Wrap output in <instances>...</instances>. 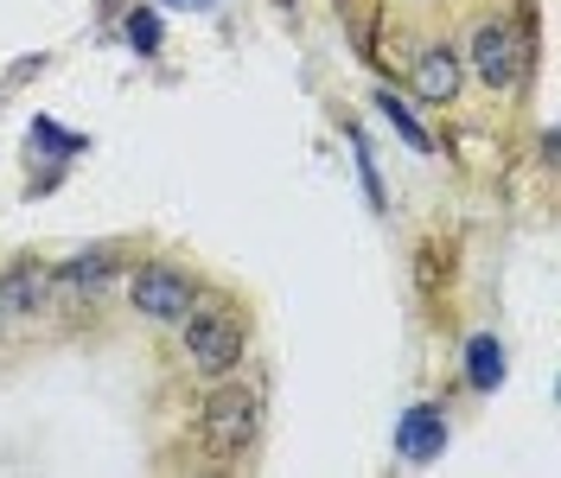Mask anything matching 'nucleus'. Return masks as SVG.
<instances>
[{
	"label": "nucleus",
	"mask_w": 561,
	"mask_h": 478,
	"mask_svg": "<svg viewBox=\"0 0 561 478\" xmlns=\"http://www.w3.org/2000/svg\"><path fill=\"white\" fill-rule=\"evenodd\" d=\"M357 172H364V192H370V205L383 210V179H377V160H370V147L357 140Z\"/></svg>",
	"instance_id": "12"
},
{
	"label": "nucleus",
	"mask_w": 561,
	"mask_h": 478,
	"mask_svg": "<svg viewBox=\"0 0 561 478\" xmlns=\"http://www.w3.org/2000/svg\"><path fill=\"white\" fill-rule=\"evenodd\" d=\"M128 300H135V312H147V319H185V307H192L198 294H192V281L179 269L147 262V269H135V281H128Z\"/></svg>",
	"instance_id": "4"
},
{
	"label": "nucleus",
	"mask_w": 561,
	"mask_h": 478,
	"mask_svg": "<svg viewBox=\"0 0 561 478\" xmlns=\"http://www.w3.org/2000/svg\"><path fill=\"white\" fill-rule=\"evenodd\" d=\"M185 357L205 376H230L243 357V319L224 300H192L185 307Z\"/></svg>",
	"instance_id": "2"
},
{
	"label": "nucleus",
	"mask_w": 561,
	"mask_h": 478,
	"mask_svg": "<svg viewBox=\"0 0 561 478\" xmlns=\"http://www.w3.org/2000/svg\"><path fill=\"white\" fill-rule=\"evenodd\" d=\"M198 441H205V453H217V459L249 453V446L262 441V396H255L249 383H217L205 396V409H198Z\"/></svg>",
	"instance_id": "1"
},
{
	"label": "nucleus",
	"mask_w": 561,
	"mask_h": 478,
	"mask_svg": "<svg viewBox=\"0 0 561 478\" xmlns=\"http://www.w3.org/2000/svg\"><path fill=\"white\" fill-rule=\"evenodd\" d=\"M377 109H383V122H396V135L409 140V147H421V153L434 147V140H427V128H421V122H415V115H409V109H402V103H396L389 90H377Z\"/></svg>",
	"instance_id": "10"
},
{
	"label": "nucleus",
	"mask_w": 561,
	"mask_h": 478,
	"mask_svg": "<svg viewBox=\"0 0 561 478\" xmlns=\"http://www.w3.org/2000/svg\"><path fill=\"white\" fill-rule=\"evenodd\" d=\"M45 287H51V274H45V269H13L0 294H7V307H38V300H45Z\"/></svg>",
	"instance_id": "9"
},
{
	"label": "nucleus",
	"mask_w": 561,
	"mask_h": 478,
	"mask_svg": "<svg viewBox=\"0 0 561 478\" xmlns=\"http://www.w3.org/2000/svg\"><path fill=\"white\" fill-rule=\"evenodd\" d=\"M160 7H179V13H205V7H217V0H160Z\"/></svg>",
	"instance_id": "13"
},
{
	"label": "nucleus",
	"mask_w": 561,
	"mask_h": 478,
	"mask_svg": "<svg viewBox=\"0 0 561 478\" xmlns=\"http://www.w3.org/2000/svg\"><path fill=\"white\" fill-rule=\"evenodd\" d=\"M472 70L485 77V90H517L529 77V38L511 26H479L472 33Z\"/></svg>",
	"instance_id": "3"
},
{
	"label": "nucleus",
	"mask_w": 561,
	"mask_h": 478,
	"mask_svg": "<svg viewBox=\"0 0 561 478\" xmlns=\"http://www.w3.org/2000/svg\"><path fill=\"white\" fill-rule=\"evenodd\" d=\"M396 446H402V459L409 466H427V459H440V446H447V421L434 402H421V409L402 414V428H396Z\"/></svg>",
	"instance_id": "5"
},
{
	"label": "nucleus",
	"mask_w": 561,
	"mask_h": 478,
	"mask_svg": "<svg viewBox=\"0 0 561 478\" xmlns=\"http://www.w3.org/2000/svg\"><path fill=\"white\" fill-rule=\"evenodd\" d=\"M108 274H115V255L96 249V255H83V262H65V269L51 274V287H65V294H90V287H103Z\"/></svg>",
	"instance_id": "8"
},
{
	"label": "nucleus",
	"mask_w": 561,
	"mask_h": 478,
	"mask_svg": "<svg viewBox=\"0 0 561 478\" xmlns=\"http://www.w3.org/2000/svg\"><path fill=\"white\" fill-rule=\"evenodd\" d=\"M466 383H472L479 396L504 383V344L491 339V332H479V339H466Z\"/></svg>",
	"instance_id": "7"
},
{
	"label": "nucleus",
	"mask_w": 561,
	"mask_h": 478,
	"mask_svg": "<svg viewBox=\"0 0 561 478\" xmlns=\"http://www.w3.org/2000/svg\"><path fill=\"white\" fill-rule=\"evenodd\" d=\"M128 45H135L140 58H153V52H160V13H153V7L128 13Z\"/></svg>",
	"instance_id": "11"
},
{
	"label": "nucleus",
	"mask_w": 561,
	"mask_h": 478,
	"mask_svg": "<svg viewBox=\"0 0 561 478\" xmlns=\"http://www.w3.org/2000/svg\"><path fill=\"white\" fill-rule=\"evenodd\" d=\"M415 96H421V103H454V96H459L454 52H440V45H434V52L421 58V65H415Z\"/></svg>",
	"instance_id": "6"
}]
</instances>
